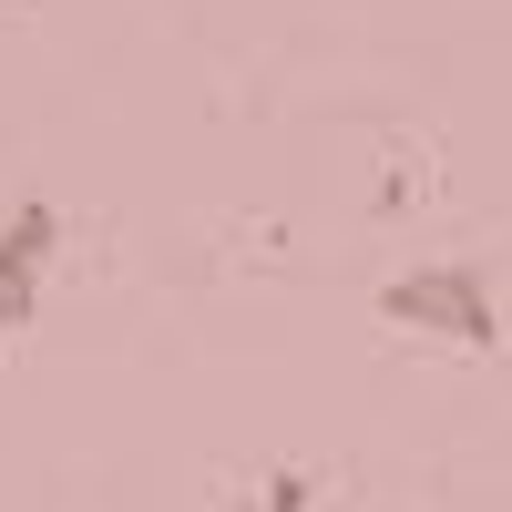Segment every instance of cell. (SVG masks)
Wrapping results in <instances>:
<instances>
[{"instance_id":"cell-1","label":"cell","mask_w":512,"mask_h":512,"mask_svg":"<svg viewBox=\"0 0 512 512\" xmlns=\"http://www.w3.org/2000/svg\"><path fill=\"white\" fill-rule=\"evenodd\" d=\"M379 318L420 328V338H451V349H502V297L482 256H431V267H400L379 287Z\"/></svg>"},{"instance_id":"cell-2","label":"cell","mask_w":512,"mask_h":512,"mask_svg":"<svg viewBox=\"0 0 512 512\" xmlns=\"http://www.w3.org/2000/svg\"><path fill=\"white\" fill-rule=\"evenodd\" d=\"M52 246H62V216L41 195H21L11 216H0V338L11 328H31V308H41V267H52Z\"/></svg>"},{"instance_id":"cell-3","label":"cell","mask_w":512,"mask_h":512,"mask_svg":"<svg viewBox=\"0 0 512 512\" xmlns=\"http://www.w3.org/2000/svg\"><path fill=\"white\" fill-rule=\"evenodd\" d=\"M308 502H318L308 472H267V492H256V512H308Z\"/></svg>"}]
</instances>
